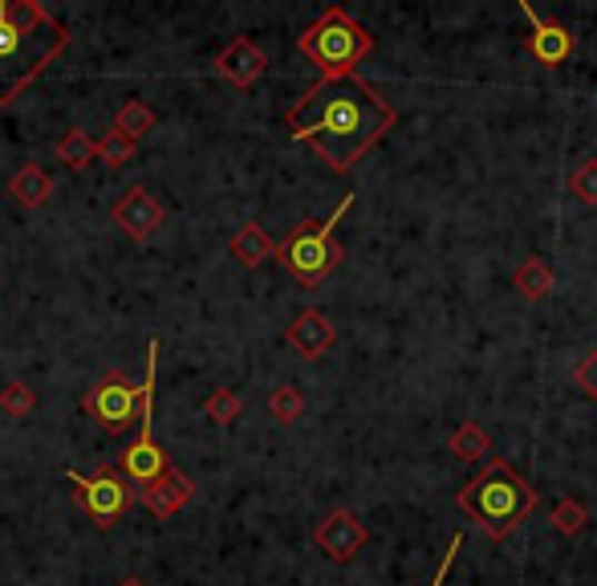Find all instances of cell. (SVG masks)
<instances>
[{"mask_svg":"<svg viewBox=\"0 0 597 586\" xmlns=\"http://www.w3.org/2000/svg\"><path fill=\"white\" fill-rule=\"evenodd\" d=\"M350 208H354V196H346V200L334 208L329 220H301V225L277 245V261H281L301 286H321L341 265L346 249L334 240V228H338V220L350 212Z\"/></svg>","mask_w":597,"mask_h":586,"instance_id":"obj_5","label":"cell"},{"mask_svg":"<svg viewBox=\"0 0 597 586\" xmlns=\"http://www.w3.org/2000/svg\"><path fill=\"white\" fill-rule=\"evenodd\" d=\"M586 526H589V514H586V505H581V501H574V497H561V501L553 505V529H557L561 538H577Z\"/></svg>","mask_w":597,"mask_h":586,"instance_id":"obj_21","label":"cell"},{"mask_svg":"<svg viewBox=\"0 0 597 586\" xmlns=\"http://www.w3.org/2000/svg\"><path fill=\"white\" fill-rule=\"evenodd\" d=\"M53 156H58V163H66L70 171H86L98 159V143L82 131V127H73V131H66L58 139Z\"/></svg>","mask_w":597,"mask_h":586,"instance_id":"obj_18","label":"cell"},{"mask_svg":"<svg viewBox=\"0 0 597 586\" xmlns=\"http://www.w3.org/2000/svg\"><path fill=\"white\" fill-rule=\"evenodd\" d=\"M9 196L21 208H41V203L53 196V176H49L41 163H21L17 176L9 180Z\"/></svg>","mask_w":597,"mask_h":586,"instance_id":"obj_16","label":"cell"},{"mask_svg":"<svg viewBox=\"0 0 597 586\" xmlns=\"http://www.w3.org/2000/svg\"><path fill=\"white\" fill-rule=\"evenodd\" d=\"M110 220H115L130 240H151L167 220V208L155 200L147 188H127V192L118 196V203L110 208Z\"/></svg>","mask_w":597,"mask_h":586,"instance_id":"obj_11","label":"cell"},{"mask_svg":"<svg viewBox=\"0 0 597 586\" xmlns=\"http://www.w3.org/2000/svg\"><path fill=\"white\" fill-rule=\"evenodd\" d=\"M464 550V538H451V546H447V554H444V563H439V570H435V578H431V586H444V578H447V570H451V563H456V554Z\"/></svg>","mask_w":597,"mask_h":586,"instance_id":"obj_28","label":"cell"},{"mask_svg":"<svg viewBox=\"0 0 597 586\" xmlns=\"http://www.w3.org/2000/svg\"><path fill=\"white\" fill-rule=\"evenodd\" d=\"M155 379H159V338L147 342V375H142V411H139V436L130 444L127 453L118 456V465L127 473V480L135 485H151L155 477H163L167 468V456L155 440Z\"/></svg>","mask_w":597,"mask_h":586,"instance_id":"obj_6","label":"cell"},{"mask_svg":"<svg viewBox=\"0 0 597 586\" xmlns=\"http://www.w3.org/2000/svg\"><path fill=\"white\" fill-rule=\"evenodd\" d=\"M66 480H70V489H73V501H78L86 514L94 517L98 529H110L118 517H122L130 505H135V489H130V485L118 477V473H110L106 465L98 468L94 477L66 473Z\"/></svg>","mask_w":597,"mask_h":586,"instance_id":"obj_8","label":"cell"},{"mask_svg":"<svg viewBox=\"0 0 597 586\" xmlns=\"http://www.w3.org/2000/svg\"><path fill=\"white\" fill-rule=\"evenodd\" d=\"M139 143H130L127 135L118 131H106V139H98V159H102L106 168H127L130 159H135Z\"/></svg>","mask_w":597,"mask_h":586,"instance_id":"obj_25","label":"cell"},{"mask_svg":"<svg viewBox=\"0 0 597 586\" xmlns=\"http://www.w3.org/2000/svg\"><path fill=\"white\" fill-rule=\"evenodd\" d=\"M265 70H269V58H265V49L252 37H236V41H228L216 53V73L228 86H236V90H252Z\"/></svg>","mask_w":597,"mask_h":586,"instance_id":"obj_12","label":"cell"},{"mask_svg":"<svg viewBox=\"0 0 597 586\" xmlns=\"http://www.w3.org/2000/svg\"><path fill=\"white\" fill-rule=\"evenodd\" d=\"M228 252H232V257L245 265V269H260L269 257H277V245H272L269 232H265L257 220H248V225L236 228V237L228 240Z\"/></svg>","mask_w":597,"mask_h":586,"instance_id":"obj_15","label":"cell"},{"mask_svg":"<svg viewBox=\"0 0 597 586\" xmlns=\"http://www.w3.org/2000/svg\"><path fill=\"white\" fill-rule=\"evenodd\" d=\"M285 342L301 355V359L317 362L326 359L329 350H334V342H338V326L329 322L321 310H301L293 318V322L285 326Z\"/></svg>","mask_w":597,"mask_h":586,"instance_id":"obj_13","label":"cell"},{"mask_svg":"<svg viewBox=\"0 0 597 586\" xmlns=\"http://www.w3.org/2000/svg\"><path fill=\"white\" fill-rule=\"evenodd\" d=\"M82 411L94 419V424H102L110 436H122L130 424H139L142 387L135 384L127 371L110 367V371H106L102 379L82 395Z\"/></svg>","mask_w":597,"mask_h":586,"instance_id":"obj_7","label":"cell"},{"mask_svg":"<svg viewBox=\"0 0 597 586\" xmlns=\"http://www.w3.org/2000/svg\"><path fill=\"white\" fill-rule=\"evenodd\" d=\"M537 501H540L537 489H533L508 460H500V456H492V460L456 493V505L492 542L513 538V529L537 509Z\"/></svg>","mask_w":597,"mask_h":586,"instance_id":"obj_3","label":"cell"},{"mask_svg":"<svg viewBox=\"0 0 597 586\" xmlns=\"http://www.w3.org/2000/svg\"><path fill=\"white\" fill-rule=\"evenodd\" d=\"M488 448H492V440H488V431H484L476 419H464V424L447 436V453L456 456V460H484Z\"/></svg>","mask_w":597,"mask_h":586,"instance_id":"obj_19","label":"cell"},{"mask_svg":"<svg viewBox=\"0 0 597 586\" xmlns=\"http://www.w3.org/2000/svg\"><path fill=\"white\" fill-rule=\"evenodd\" d=\"M301 58H309L321 70V78H338V73H358L370 53H375V33H366L341 4H329L301 37H297Z\"/></svg>","mask_w":597,"mask_h":586,"instance_id":"obj_4","label":"cell"},{"mask_svg":"<svg viewBox=\"0 0 597 586\" xmlns=\"http://www.w3.org/2000/svg\"><path fill=\"white\" fill-rule=\"evenodd\" d=\"M301 411H305V395L293 384H281L269 395V416L277 424H293V419H301Z\"/></svg>","mask_w":597,"mask_h":586,"instance_id":"obj_23","label":"cell"},{"mask_svg":"<svg viewBox=\"0 0 597 586\" xmlns=\"http://www.w3.org/2000/svg\"><path fill=\"white\" fill-rule=\"evenodd\" d=\"M37 407V391L24 379H9L0 387V411H9L12 419H24Z\"/></svg>","mask_w":597,"mask_h":586,"instance_id":"obj_22","label":"cell"},{"mask_svg":"<svg viewBox=\"0 0 597 586\" xmlns=\"http://www.w3.org/2000/svg\"><path fill=\"white\" fill-rule=\"evenodd\" d=\"M118 586H147V583H142V578H135V575H130V578H122V583H118Z\"/></svg>","mask_w":597,"mask_h":586,"instance_id":"obj_29","label":"cell"},{"mask_svg":"<svg viewBox=\"0 0 597 586\" xmlns=\"http://www.w3.org/2000/svg\"><path fill=\"white\" fill-rule=\"evenodd\" d=\"M520 12H525V21H528V53L545 66V70H557V66H565V61L574 58V49H577V37L574 29H565L561 21H545L528 0H520Z\"/></svg>","mask_w":597,"mask_h":586,"instance_id":"obj_10","label":"cell"},{"mask_svg":"<svg viewBox=\"0 0 597 586\" xmlns=\"http://www.w3.org/2000/svg\"><path fill=\"white\" fill-rule=\"evenodd\" d=\"M398 122V110L362 73L317 78L293 107L285 110V127L297 143L314 147V156L334 176H350L354 163L375 151Z\"/></svg>","mask_w":597,"mask_h":586,"instance_id":"obj_1","label":"cell"},{"mask_svg":"<svg viewBox=\"0 0 597 586\" xmlns=\"http://www.w3.org/2000/svg\"><path fill=\"white\" fill-rule=\"evenodd\" d=\"M574 384L581 387V391H586L589 399L597 404V347L589 350L586 359H581V362L574 367Z\"/></svg>","mask_w":597,"mask_h":586,"instance_id":"obj_27","label":"cell"},{"mask_svg":"<svg viewBox=\"0 0 597 586\" xmlns=\"http://www.w3.org/2000/svg\"><path fill=\"white\" fill-rule=\"evenodd\" d=\"M569 192H574L581 203H597V159L577 163L574 176H569Z\"/></svg>","mask_w":597,"mask_h":586,"instance_id":"obj_26","label":"cell"},{"mask_svg":"<svg viewBox=\"0 0 597 586\" xmlns=\"http://www.w3.org/2000/svg\"><path fill=\"white\" fill-rule=\"evenodd\" d=\"M142 505L151 509L159 522H171V517L183 509V505L196 497V485H191V477H183L179 468H167L163 477H155L151 485H142Z\"/></svg>","mask_w":597,"mask_h":586,"instance_id":"obj_14","label":"cell"},{"mask_svg":"<svg viewBox=\"0 0 597 586\" xmlns=\"http://www.w3.org/2000/svg\"><path fill=\"white\" fill-rule=\"evenodd\" d=\"M73 33L37 0H0V110H9L53 61Z\"/></svg>","mask_w":597,"mask_h":586,"instance_id":"obj_2","label":"cell"},{"mask_svg":"<svg viewBox=\"0 0 597 586\" xmlns=\"http://www.w3.org/2000/svg\"><path fill=\"white\" fill-rule=\"evenodd\" d=\"M513 286H516V294H520L525 301L549 298V294H553V269L540 261V257H528V261L516 265Z\"/></svg>","mask_w":597,"mask_h":586,"instance_id":"obj_17","label":"cell"},{"mask_svg":"<svg viewBox=\"0 0 597 586\" xmlns=\"http://www.w3.org/2000/svg\"><path fill=\"white\" fill-rule=\"evenodd\" d=\"M155 122H159V115H155L147 102H139V98H130V102H122L115 115V131L118 135H127L130 143H139L142 135H151L155 131Z\"/></svg>","mask_w":597,"mask_h":586,"instance_id":"obj_20","label":"cell"},{"mask_svg":"<svg viewBox=\"0 0 597 586\" xmlns=\"http://www.w3.org/2000/svg\"><path fill=\"white\" fill-rule=\"evenodd\" d=\"M314 542H317V550L326 554L329 563H354V558L366 550L370 529L358 522V514H354V509H346V505H341V509H334V514H326L321 522H317Z\"/></svg>","mask_w":597,"mask_h":586,"instance_id":"obj_9","label":"cell"},{"mask_svg":"<svg viewBox=\"0 0 597 586\" xmlns=\"http://www.w3.org/2000/svg\"><path fill=\"white\" fill-rule=\"evenodd\" d=\"M203 411H208L211 424H236V416L245 411V399H240L232 387H216V391L208 395Z\"/></svg>","mask_w":597,"mask_h":586,"instance_id":"obj_24","label":"cell"}]
</instances>
